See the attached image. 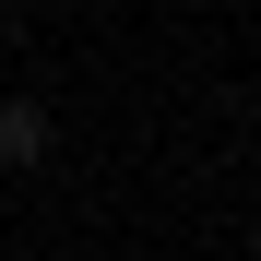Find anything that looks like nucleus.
<instances>
[{"mask_svg":"<svg viewBox=\"0 0 261 261\" xmlns=\"http://www.w3.org/2000/svg\"><path fill=\"white\" fill-rule=\"evenodd\" d=\"M48 143H60V130H48V107H36V95L0 107V166H48Z\"/></svg>","mask_w":261,"mask_h":261,"instance_id":"1","label":"nucleus"}]
</instances>
